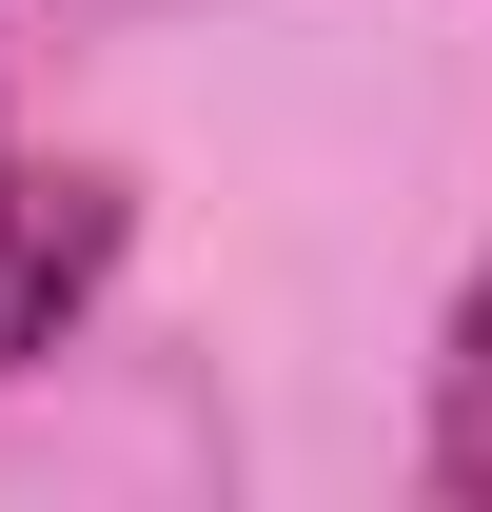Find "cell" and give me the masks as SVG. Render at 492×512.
Here are the masks:
<instances>
[{"label":"cell","mask_w":492,"mask_h":512,"mask_svg":"<svg viewBox=\"0 0 492 512\" xmlns=\"http://www.w3.org/2000/svg\"><path fill=\"white\" fill-rule=\"evenodd\" d=\"M433 493H492V276L453 316V355H433Z\"/></svg>","instance_id":"2"},{"label":"cell","mask_w":492,"mask_h":512,"mask_svg":"<svg viewBox=\"0 0 492 512\" xmlns=\"http://www.w3.org/2000/svg\"><path fill=\"white\" fill-rule=\"evenodd\" d=\"M99 256H119V197H99V178L0 197V375H20V355H40V335L99 296Z\"/></svg>","instance_id":"1"}]
</instances>
